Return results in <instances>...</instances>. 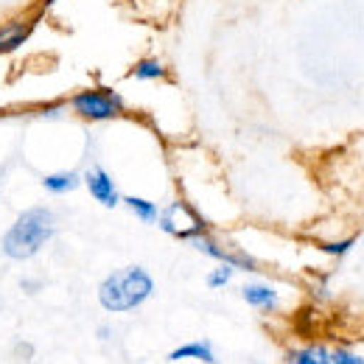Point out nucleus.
Instances as JSON below:
<instances>
[{
    "label": "nucleus",
    "mask_w": 364,
    "mask_h": 364,
    "mask_svg": "<svg viewBox=\"0 0 364 364\" xmlns=\"http://www.w3.org/2000/svg\"><path fill=\"white\" fill-rule=\"evenodd\" d=\"M56 232V216L48 208H28L23 210L14 225L3 232L0 250L3 255L14 258V261H28L34 258Z\"/></svg>",
    "instance_id": "obj_1"
},
{
    "label": "nucleus",
    "mask_w": 364,
    "mask_h": 364,
    "mask_svg": "<svg viewBox=\"0 0 364 364\" xmlns=\"http://www.w3.org/2000/svg\"><path fill=\"white\" fill-rule=\"evenodd\" d=\"M154 294V277L143 267H124L107 274L98 286V303L101 309L112 314H127L140 309Z\"/></svg>",
    "instance_id": "obj_2"
},
{
    "label": "nucleus",
    "mask_w": 364,
    "mask_h": 364,
    "mask_svg": "<svg viewBox=\"0 0 364 364\" xmlns=\"http://www.w3.org/2000/svg\"><path fill=\"white\" fill-rule=\"evenodd\" d=\"M70 107H73V112H76L79 118L92 121V124L112 121V118H118V115L127 109L124 98L115 90H107V87H90V90L76 92V95L70 98Z\"/></svg>",
    "instance_id": "obj_3"
},
{
    "label": "nucleus",
    "mask_w": 364,
    "mask_h": 364,
    "mask_svg": "<svg viewBox=\"0 0 364 364\" xmlns=\"http://www.w3.org/2000/svg\"><path fill=\"white\" fill-rule=\"evenodd\" d=\"M157 225H160L163 232H168V235H174V238H182V241H193V238L210 232L208 222H205L188 202H171L166 210H160Z\"/></svg>",
    "instance_id": "obj_4"
},
{
    "label": "nucleus",
    "mask_w": 364,
    "mask_h": 364,
    "mask_svg": "<svg viewBox=\"0 0 364 364\" xmlns=\"http://www.w3.org/2000/svg\"><path fill=\"white\" fill-rule=\"evenodd\" d=\"M191 244H193L202 255H208V258H213V261H219V264H228V267H232V269H244V272H255V269H258V264H255L250 255H244V252H232V250H228V247H222L210 232L193 238Z\"/></svg>",
    "instance_id": "obj_5"
},
{
    "label": "nucleus",
    "mask_w": 364,
    "mask_h": 364,
    "mask_svg": "<svg viewBox=\"0 0 364 364\" xmlns=\"http://www.w3.org/2000/svg\"><path fill=\"white\" fill-rule=\"evenodd\" d=\"M85 188H87V193H90L92 199L101 205V208H118L121 205V193H118V185L115 180L107 174V168H101V166H92L85 171Z\"/></svg>",
    "instance_id": "obj_6"
},
{
    "label": "nucleus",
    "mask_w": 364,
    "mask_h": 364,
    "mask_svg": "<svg viewBox=\"0 0 364 364\" xmlns=\"http://www.w3.org/2000/svg\"><path fill=\"white\" fill-rule=\"evenodd\" d=\"M241 297H244L247 306H252V309H258V311H277V306H280L277 291H274L269 283H264V280L244 283V286H241Z\"/></svg>",
    "instance_id": "obj_7"
},
{
    "label": "nucleus",
    "mask_w": 364,
    "mask_h": 364,
    "mask_svg": "<svg viewBox=\"0 0 364 364\" xmlns=\"http://www.w3.org/2000/svg\"><path fill=\"white\" fill-rule=\"evenodd\" d=\"M28 37H31V23H26V20H14V23L0 26V56L20 50L28 43Z\"/></svg>",
    "instance_id": "obj_8"
},
{
    "label": "nucleus",
    "mask_w": 364,
    "mask_h": 364,
    "mask_svg": "<svg viewBox=\"0 0 364 364\" xmlns=\"http://www.w3.org/2000/svg\"><path fill=\"white\" fill-rule=\"evenodd\" d=\"M185 359H193V362L202 364H216V353H213L210 342H185V345L174 348L168 353V362H185Z\"/></svg>",
    "instance_id": "obj_9"
},
{
    "label": "nucleus",
    "mask_w": 364,
    "mask_h": 364,
    "mask_svg": "<svg viewBox=\"0 0 364 364\" xmlns=\"http://www.w3.org/2000/svg\"><path fill=\"white\" fill-rule=\"evenodd\" d=\"M79 182H82V177H79L76 171H56V174H46V177H43V188H46L48 193L62 196V193L76 191Z\"/></svg>",
    "instance_id": "obj_10"
},
{
    "label": "nucleus",
    "mask_w": 364,
    "mask_h": 364,
    "mask_svg": "<svg viewBox=\"0 0 364 364\" xmlns=\"http://www.w3.org/2000/svg\"><path fill=\"white\" fill-rule=\"evenodd\" d=\"M328 348L325 345H303V348H294L289 350L286 364H328Z\"/></svg>",
    "instance_id": "obj_11"
},
{
    "label": "nucleus",
    "mask_w": 364,
    "mask_h": 364,
    "mask_svg": "<svg viewBox=\"0 0 364 364\" xmlns=\"http://www.w3.org/2000/svg\"><path fill=\"white\" fill-rule=\"evenodd\" d=\"M124 205L132 210V216L140 219L143 225H157V219H160V208H157L151 199H143V196H124Z\"/></svg>",
    "instance_id": "obj_12"
},
{
    "label": "nucleus",
    "mask_w": 364,
    "mask_h": 364,
    "mask_svg": "<svg viewBox=\"0 0 364 364\" xmlns=\"http://www.w3.org/2000/svg\"><path fill=\"white\" fill-rule=\"evenodd\" d=\"M129 76L137 82H157V79H166V65L157 56H143L140 62H135Z\"/></svg>",
    "instance_id": "obj_13"
},
{
    "label": "nucleus",
    "mask_w": 364,
    "mask_h": 364,
    "mask_svg": "<svg viewBox=\"0 0 364 364\" xmlns=\"http://www.w3.org/2000/svg\"><path fill=\"white\" fill-rule=\"evenodd\" d=\"M232 272H235L232 267H228V264H219L216 269H210V272H208V286H210V289H222V286H228L230 277H232Z\"/></svg>",
    "instance_id": "obj_14"
},
{
    "label": "nucleus",
    "mask_w": 364,
    "mask_h": 364,
    "mask_svg": "<svg viewBox=\"0 0 364 364\" xmlns=\"http://www.w3.org/2000/svg\"><path fill=\"white\" fill-rule=\"evenodd\" d=\"M328 364H364V359L350 353V350H345V348H336V350L328 353Z\"/></svg>",
    "instance_id": "obj_15"
},
{
    "label": "nucleus",
    "mask_w": 364,
    "mask_h": 364,
    "mask_svg": "<svg viewBox=\"0 0 364 364\" xmlns=\"http://www.w3.org/2000/svg\"><path fill=\"white\" fill-rule=\"evenodd\" d=\"M350 247H353V238H342V241H328V244H322V252H328V255H333V258H342V255L350 252Z\"/></svg>",
    "instance_id": "obj_16"
}]
</instances>
